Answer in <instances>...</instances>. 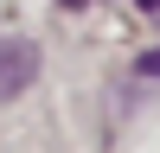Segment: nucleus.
<instances>
[{"instance_id": "1", "label": "nucleus", "mask_w": 160, "mask_h": 153, "mask_svg": "<svg viewBox=\"0 0 160 153\" xmlns=\"http://www.w3.org/2000/svg\"><path fill=\"white\" fill-rule=\"evenodd\" d=\"M38 76V45L32 38H0V102L26 96Z\"/></svg>"}, {"instance_id": "4", "label": "nucleus", "mask_w": 160, "mask_h": 153, "mask_svg": "<svg viewBox=\"0 0 160 153\" xmlns=\"http://www.w3.org/2000/svg\"><path fill=\"white\" fill-rule=\"evenodd\" d=\"M64 7H83V0H64Z\"/></svg>"}, {"instance_id": "3", "label": "nucleus", "mask_w": 160, "mask_h": 153, "mask_svg": "<svg viewBox=\"0 0 160 153\" xmlns=\"http://www.w3.org/2000/svg\"><path fill=\"white\" fill-rule=\"evenodd\" d=\"M141 7H148V13H160V0H141Z\"/></svg>"}, {"instance_id": "2", "label": "nucleus", "mask_w": 160, "mask_h": 153, "mask_svg": "<svg viewBox=\"0 0 160 153\" xmlns=\"http://www.w3.org/2000/svg\"><path fill=\"white\" fill-rule=\"evenodd\" d=\"M141 76H160V51H148V58H141Z\"/></svg>"}]
</instances>
